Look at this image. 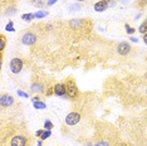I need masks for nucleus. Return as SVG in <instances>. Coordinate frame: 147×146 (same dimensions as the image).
<instances>
[{"instance_id":"1","label":"nucleus","mask_w":147,"mask_h":146,"mask_svg":"<svg viewBox=\"0 0 147 146\" xmlns=\"http://www.w3.org/2000/svg\"><path fill=\"white\" fill-rule=\"evenodd\" d=\"M65 88H67V97L71 99H76L79 97V89L77 87L76 81L72 77H69L65 81Z\"/></svg>"},{"instance_id":"2","label":"nucleus","mask_w":147,"mask_h":146,"mask_svg":"<svg viewBox=\"0 0 147 146\" xmlns=\"http://www.w3.org/2000/svg\"><path fill=\"white\" fill-rule=\"evenodd\" d=\"M30 139H28L26 136L24 135H15L11 137L10 142H9V145L10 146H30Z\"/></svg>"},{"instance_id":"3","label":"nucleus","mask_w":147,"mask_h":146,"mask_svg":"<svg viewBox=\"0 0 147 146\" xmlns=\"http://www.w3.org/2000/svg\"><path fill=\"white\" fill-rule=\"evenodd\" d=\"M9 67H10L11 73H14V74H19V73L23 71V67H24V62H23L22 58L15 57V58H13L11 61H10V63H9Z\"/></svg>"},{"instance_id":"4","label":"nucleus","mask_w":147,"mask_h":146,"mask_svg":"<svg viewBox=\"0 0 147 146\" xmlns=\"http://www.w3.org/2000/svg\"><path fill=\"white\" fill-rule=\"evenodd\" d=\"M82 120V115L77 111H72L65 116V125L67 126H76L77 124H79V121Z\"/></svg>"},{"instance_id":"5","label":"nucleus","mask_w":147,"mask_h":146,"mask_svg":"<svg viewBox=\"0 0 147 146\" xmlns=\"http://www.w3.org/2000/svg\"><path fill=\"white\" fill-rule=\"evenodd\" d=\"M36 41H38V36L33 32H26L22 36V43L25 45H34Z\"/></svg>"},{"instance_id":"6","label":"nucleus","mask_w":147,"mask_h":146,"mask_svg":"<svg viewBox=\"0 0 147 146\" xmlns=\"http://www.w3.org/2000/svg\"><path fill=\"white\" fill-rule=\"evenodd\" d=\"M117 53H118L119 55H122V57H126V55H128L129 53L132 51V47L129 43L127 42H119L118 44H117Z\"/></svg>"},{"instance_id":"7","label":"nucleus","mask_w":147,"mask_h":146,"mask_svg":"<svg viewBox=\"0 0 147 146\" xmlns=\"http://www.w3.org/2000/svg\"><path fill=\"white\" fill-rule=\"evenodd\" d=\"M15 103V99L13 96L10 95H8V93H4V95H1V97H0V105H1V107L3 108H5V107H11Z\"/></svg>"},{"instance_id":"8","label":"nucleus","mask_w":147,"mask_h":146,"mask_svg":"<svg viewBox=\"0 0 147 146\" xmlns=\"http://www.w3.org/2000/svg\"><path fill=\"white\" fill-rule=\"evenodd\" d=\"M86 20L84 19H79V18H74L69 20V26L74 30H79V29H83V26L86 25Z\"/></svg>"},{"instance_id":"9","label":"nucleus","mask_w":147,"mask_h":146,"mask_svg":"<svg viewBox=\"0 0 147 146\" xmlns=\"http://www.w3.org/2000/svg\"><path fill=\"white\" fill-rule=\"evenodd\" d=\"M53 88H54V95L55 96H59V97H64V96H67L65 83H57Z\"/></svg>"},{"instance_id":"10","label":"nucleus","mask_w":147,"mask_h":146,"mask_svg":"<svg viewBox=\"0 0 147 146\" xmlns=\"http://www.w3.org/2000/svg\"><path fill=\"white\" fill-rule=\"evenodd\" d=\"M108 8H109V5H108L107 0H99V1H97L94 4V10L97 13H102V11L107 10Z\"/></svg>"},{"instance_id":"11","label":"nucleus","mask_w":147,"mask_h":146,"mask_svg":"<svg viewBox=\"0 0 147 146\" xmlns=\"http://www.w3.org/2000/svg\"><path fill=\"white\" fill-rule=\"evenodd\" d=\"M30 91L34 92V93H43L44 92V84L39 83V82H34L30 86Z\"/></svg>"},{"instance_id":"12","label":"nucleus","mask_w":147,"mask_h":146,"mask_svg":"<svg viewBox=\"0 0 147 146\" xmlns=\"http://www.w3.org/2000/svg\"><path fill=\"white\" fill-rule=\"evenodd\" d=\"M5 45H6V36L4 34H0V52H4L5 49Z\"/></svg>"},{"instance_id":"13","label":"nucleus","mask_w":147,"mask_h":146,"mask_svg":"<svg viewBox=\"0 0 147 146\" xmlns=\"http://www.w3.org/2000/svg\"><path fill=\"white\" fill-rule=\"evenodd\" d=\"M138 32L140 33H142V34H146L147 33V19H145L141 24H140L138 26Z\"/></svg>"},{"instance_id":"14","label":"nucleus","mask_w":147,"mask_h":146,"mask_svg":"<svg viewBox=\"0 0 147 146\" xmlns=\"http://www.w3.org/2000/svg\"><path fill=\"white\" fill-rule=\"evenodd\" d=\"M30 1H32L33 5L36 6V8H39V9L43 8V6L45 5V1H44V0H30Z\"/></svg>"},{"instance_id":"15","label":"nucleus","mask_w":147,"mask_h":146,"mask_svg":"<svg viewBox=\"0 0 147 146\" xmlns=\"http://www.w3.org/2000/svg\"><path fill=\"white\" fill-rule=\"evenodd\" d=\"M48 14H49V13H48V11H45V10H39V11H36V13H34L35 18H38V19L45 18V16H48Z\"/></svg>"},{"instance_id":"16","label":"nucleus","mask_w":147,"mask_h":146,"mask_svg":"<svg viewBox=\"0 0 147 146\" xmlns=\"http://www.w3.org/2000/svg\"><path fill=\"white\" fill-rule=\"evenodd\" d=\"M34 18H35L34 14H23L22 15V19L23 20H25V22H32Z\"/></svg>"},{"instance_id":"17","label":"nucleus","mask_w":147,"mask_h":146,"mask_svg":"<svg viewBox=\"0 0 147 146\" xmlns=\"http://www.w3.org/2000/svg\"><path fill=\"white\" fill-rule=\"evenodd\" d=\"M51 135H52V130H45L44 132H43V135L40 136V140H42V141L47 140L48 137H51Z\"/></svg>"},{"instance_id":"18","label":"nucleus","mask_w":147,"mask_h":146,"mask_svg":"<svg viewBox=\"0 0 147 146\" xmlns=\"http://www.w3.org/2000/svg\"><path fill=\"white\" fill-rule=\"evenodd\" d=\"M34 107L35 108H40V110H44L47 107V105L44 103V102L39 101V102H34Z\"/></svg>"},{"instance_id":"19","label":"nucleus","mask_w":147,"mask_h":146,"mask_svg":"<svg viewBox=\"0 0 147 146\" xmlns=\"http://www.w3.org/2000/svg\"><path fill=\"white\" fill-rule=\"evenodd\" d=\"M79 9H81V4L79 3H76V4L69 6V11H76V10H79Z\"/></svg>"},{"instance_id":"20","label":"nucleus","mask_w":147,"mask_h":146,"mask_svg":"<svg viewBox=\"0 0 147 146\" xmlns=\"http://www.w3.org/2000/svg\"><path fill=\"white\" fill-rule=\"evenodd\" d=\"M44 127L47 128V130H52L53 128V122L51 120H45L44 121Z\"/></svg>"},{"instance_id":"21","label":"nucleus","mask_w":147,"mask_h":146,"mask_svg":"<svg viewBox=\"0 0 147 146\" xmlns=\"http://www.w3.org/2000/svg\"><path fill=\"white\" fill-rule=\"evenodd\" d=\"M93 146H111V144H109L108 141H98L97 144H94Z\"/></svg>"},{"instance_id":"22","label":"nucleus","mask_w":147,"mask_h":146,"mask_svg":"<svg viewBox=\"0 0 147 146\" xmlns=\"http://www.w3.org/2000/svg\"><path fill=\"white\" fill-rule=\"evenodd\" d=\"M125 28H126V30L128 34H132V33H135V28H132V26H129L128 24H126L125 25Z\"/></svg>"},{"instance_id":"23","label":"nucleus","mask_w":147,"mask_h":146,"mask_svg":"<svg viewBox=\"0 0 147 146\" xmlns=\"http://www.w3.org/2000/svg\"><path fill=\"white\" fill-rule=\"evenodd\" d=\"M15 11H16V8H9L6 10V15H14Z\"/></svg>"},{"instance_id":"24","label":"nucleus","mask_w":147,"mask_h":146,"mask_svg":"<svg viewBox=\"0 0 147 146\" xmlns=\"http://www.w3.org/2000/svg\"><path fill=\"white\" fill-rule=\"evenodd\" d=\"M6 30L8 32H15V29L13 28V22H9V24L6 25Z\"/></svg>"},{"instance_id":"25","label":"nucleus","mask_w":147,"mask_h":146,"mask_svg":"<svg viewBox=\"0 0 147 146\" xmlns=\"http://www.w3.org/2000/svg\"><path fill=\"white\" fill-rule=\"evenodd\" d=\"M19 96H22V97H24V98H29V95H26L24 91H20V89H18V92H16Z\"/></svg>"},{"instance_id":"26","label":"nucleus","mask_w":147,"mask_h":146,"mask_svg":"<svg viewBox=\"0 0 147 146\" xmlns=\"http://www.w3.org/2000/svg\"><path fill=\"white\" fill-rule=\"evenodd\" d=\"M147 4V0H138V6L140 8H143Z\"/></svg>"},{"instance_id":"27","label":"nucleus","mask_w":147,"mask_h":146,"mask_svg":"<svg viewBox=\"0 0 147 146\" xmlns=\"http://www.w3.org/2000/svg\"><path fill=\"white\" fill-rule=\"evenodd\" d=\"M107 1H108L109 8H112V6H115L117 4V0H107Z\"/></svg>"},{"instance_id":"28","label":"nucleus","mask_w":147,"mask_h":146,"mask_svg":"<svg viewBox=\"0 0 147 146\" xmlns=\"http://www.w3.org/2000/svg\"><path fill=\"white\" fill-rule=\"evenodd\" d=\"M43 132H44V130H38L35 132V136H36V137H40V136L43 135Z\"/></svg>"},{"instance_id":"29","label":"nucleus","mask_w":147,"mask_h":146,"mask_svg":"<svg viewBox=\"0 0 147 146\" xmlns=\"http://www.w3.org/2000/svg\"><path fill=\"white\" fill-rule=\"evenodd\" d=\"M55 1H57V0H48L47 5H48V6H52V5H54V4H55Z\"/></svg>"},{"instance_id":"30","label":"nucleus","mask_w":147,"mask_h":146,"mask_svg":"<svg viewBox=\"0 0 147 146\" xmlns=\"http://www.w3.org/2000/svg\"><path fill=\"white\" fill-rule=\"evenodd\" d=\"M32 101H33V103H34V102H39L40 101V97H39V96H35V97L32 98Z\"/></svg>"},{"instance_id":"31","label":"nucleus","mask_w":147,"mask_h":146,"mask_svg":"<svg viewBox=\"0 0 147 146\" xmlns=\"http://www.w3.org/2000/svg\"><path fill=\"white\" fill-rule=\"evenodd\" d=\"M142 39H143V42H145V44H147V33H146V34H143Z\"/></svg>"},{"instance_id":"32","label":"nucleus","mask_w":147,"mask_h":146,"mask_svg":"<svg viewBox=\"0 0 147 146\" xmlns=\"http://www.w3.org/2000/svg\"><path fill=\"white\" fill-rule=\"evenodd\" d=\"M129 39H131L132 42H135V43L137 42V38H135V36H131V38H129Z\"/></svg>"},{"instance_id":"33","label":"nucleus","mask_w":147,"mask_h":146,"mask_svg":"<svg viewBox=\"0 0 147 146\" xmlns=\"http://www.w3.org/2000/svg\"><path fill=\"white\" fill-rule=\"evenodd\" d=\"M119 1L123 3V4H126V3H127V0H119Z\"/></svg>"},{"instance_id":"34","label":"nucleus","mask_w":147,"mask_h":146,"mask_svg":"<svg viewBox=\"0 0 147 146\" xmlns=\"http://www.w3.org/2000/svg\"><path fill=\"white\" fill-rule=\"evenodd\" d=\"M42 144H43V142H42V141H39V142H38V146H42Z\"/></svg>"},{"instance_id":"35","label":"nucleus","mask_w":147,"mask_h":146,"mask_svg":"<svg viewBox=\"0 0 147 146\" xmlns=\"http://www.w3.org/2000/svg\"><path fill=\"white\" fill-rule=\"evenodd\" d=\"M78 3H82V1H86V0H77Z\"/></svg>"},{"instance_id":"36","label":"nucleus","mask_w":147,"mask_h":146,"mask_svg":"<svg viewBox=\"0 0 147 146\" xmlns=\"http://www.w3.org/2000/svg\"><path fill=\"white\" fill-rule=\"evenodd\" d=\"M146 145H147V141H146Z\"/></svg>"},{"instance_id":"37","label":"nucleus","mask_w":147,"mask_h":146,"mask_svg":"<svg viewBox=\"0 0 147 146\" xmlns=\"http://www.w3.org/2000/svg\"><path fill=\"white\" fill-rule=\"evenodd\" d=\"M146 93H147V91H146Z\"/></svg>"}]
</instances>
